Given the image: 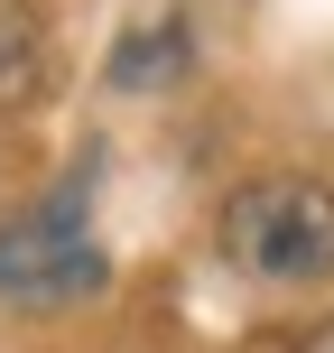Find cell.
Here are the masks:
<instances>
[{
  "label": "cell",
  "instance_id": "1",
  "mask_svg": "<svg viewBox=\"0 0 334 353\" xmlns=\"http://www.w3.org/2000/svg\"><path fill=\"white\" fill-rule=\"evenodd\" d=\"M213 242L251 279H334V186H316V176H251L213 214Z\"/></svg>",
  "mask_w": 334,
  "mask_h": 353
},
{
  "label": "cell",
  "instance_id": "2",
  "mask_svg": "<svg viewBox=\"0 0 334 353\" xmlns=\"http://www.w3.org/2000/svg\"><path fill=\"white\" fill-rule=\"evenodd\" d=\"M84 288H103V242L84 232V168H74L37 214L0 223V298L56 307V298H84Z\"/></svg>",
  "mask_w": 334,
  "mask_h": 353
},
{
  "label": "cell",
  "instance_id": "3",
  "mask_svg": "<svg viewBox=\"0 0 334 353\" xmlns=\"http://www.w3.org/2000/svg\"><path fill=\"white\" fill-rule=\"evenodd\" d=\"M37 84H47V19L37 0H0V121L37 103Z\"/></svg>",
  "mask_w": 334,
  "mask_h": 353
},
{
  "label": "cell",
  "instance_id": "4",
  "mask_svg": "<svg viewBox=\"0 0 334 353\" xmlns=\"http://www.w3.org/2000/svg\"><path fill=\"white\" fill-rule=\"evenodd\" d=\"M186 65H195L186 19H140V28L121 37V56H112V84H121V93H158V84H176Z\"/></svg>",
  "mask_w": 334,
  "mask_h": 353
},
{
  "label": "cell",
  "instance_id": "5",
  "mask_svg": "<svg viewBox=\"0 0 334 353\" xmlns=\"http://www.w3.org/2000/svg\"><path fill=\"white\" fill-rule=\"evenodd\" d=\"M298 353H334V316H325V325H316V335H306Z\"/></svg>",
  "mask_w": 334,
  "mask_h": 353
}]
</instances>
